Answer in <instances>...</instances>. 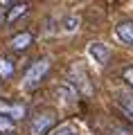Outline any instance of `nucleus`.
Masks as SVG:
<instances>
[{
  "label": "nucleus",
  "mask_w": 133,
  "mask_h": 135,
  "mask_svg": "<svg viewBox=\"0 0 133 135\" xmlns=\"http://www.w3.org/2000/svg\"><path fill=\"white\" fill-rule=\"evenodd\" d=\"M29 11V5L27 2H14V5H9V9H7V25H14L18 18H23L25 14Z\"/></svg>",
  "instance_id": "0eeeda50"
},
{
  "label": "nucleus",
  "mask_w": 133,
  "mask_h": 135,
  "mask_svg": "<svg viewBox=\"0 0 133 135\" xmlns=\"http://www.w3.org/2000/svg\"><path fill=\"white\" fill-rule=\"evenodd\" d=\"M108 133L111 135H133L131 131H129L126 126H122V124H111L108 126Z\"/></svg>",
  "instance_id": "4468645a"
},
{
  "label": "nucleus",
  "mask_w": 133,
  "mask_h": 135,
  "mask_svg": "<svg viewBox=\"0 0 133 135\" xmlns=\"http://www.w3.org/2000/svg\"><path fill=\"white\" fill-rule=\"evenodd\" d=\"M54 92H57V95L61 97L63 101H75V99H77V95H79V92H77L75 88L70 86V83H68V86H59Z\"/></svg>",
  "instance_id": "9d476101"
},
{
  "label": "nucleus",
  "mask_w": 133,
  "mask_h": 135,
  "mask_svg": "<svg viewBox=\"0 0 133 135\" xmlns=\"http://www.w3.org/2000/svg\"><path fill=\"white\" fill-rule=\"evenodd\" d=\"M88 54H90V56L95 59L99 65L108 63V59H111V50H108V45H104V43H90V47H88Z\"/></svg>",
  "instance_id": "39448f33"
},
{
  "label": "nucleus",
  "mask_w": 133,
  "mask_h": 135,
  "mask_svg": "<svg viewBox=\"0 0 133 135\" xmlns=\"http://www.w3.org/2000/svg\"><path fill=\"white\" fill-rule=\"evenodd\" d=\"M2 135H11V133H2Z\"/></svg>",
  "instance_id": "a211bd4d"
},
{
  "label": "nucleus",
  "mask_w": 133,
  "mask_h": 135,
  "mask_svg": "<svg viewBox=\"0 0 133 135\" xmlns=\"http://www.w3.org/2000/svg\"><path fill=\"white\" fill-rule=\"evenodd\" d=\"M0 115L18 122V119H23L27 115V108H25L23 101H0Z\"/></svg>",
  "instance_id": "20e7f679"
},
{
  "label": "nucleus",
  "mask_w": 133,
  "mask_h": 135,
  "mask_svg": "<svg viewBox=\"0 0 133 135\" xmlns=\"http://www.w3.org/2000/svg\"><path fill=\"white\" fill-rule=\"evenodd\" d=\"M54 135H79V133H77V131L72 128V126H63V128H59Z\"/></svg>",
  "instance_id": "dca6fc26"
},
{
  "label": "nucleus",
  "mask_w": 133,
  "mask_h": 135,
  "mask_svg": "<svg viewBox=\"0 0 133 135\" xmlns=\"http://www.w3.org/2000/svg\"><path fill=\"white\" fill-rule=\"evenodd\" d=\"M120 106H122V113L133 122V95H124L122 101H120Z\"/></svg>",
  "instance_id": "f8f14e48"
},
{
  "label": "nucleus",
  "mask_w": 133,
  "mask_h": 135,
  "mask_svg": "<svg viewBox=\"0 0 133 135\" xmlns=\"http://www.w3.org/2000/svg\"><path fill=\"white\" fill-rule=\"evenodd\" d=\"M0 20H2V14H0Z\"/></svg>",
  "instance_id": "6ab92c4d"
},
{
  "label": "nucleus",
  "mask_w": 133,
  "mask_h": 135,
  "mask_svg": "<svg viewBox=\"0 0 133 135\" xmlns=\"http://www.w3.org/2000/svg\"><path fill=\"white\" fill-rule=\"evenodd\" d=\"M14 128H16V122L14 119L0 115V135H2V133H14Z\"/></svg>",
  "instance_id": "ddd939ff"
},
{
  "label": "nucleus",
  "mask_w": 133,
  "mask_h": 135,
  "mask_svg": "<svg viewBox=\"0 0 133 135\" xmlns=\"http://www.w3.org/2000/svg\"><path fill=\"white\" fill-rule=\"evenodd\" d=\"M0 92H2V88H0Z\"/></svg>",
  "instance_id": "aec40b11"
},
{
  "label": "nucleus",
  "mask_w": 133,
  "mask_h": 135,
  "mask_svg": "<svg viewBox=\"0 0 133 135\" xmlns=\"http://www.w3.org/2000/svg\"><path fill=\"white\" fill-rule=\"evenodd\" d=\"M68 83H70L79 95H86V97L93 95L90 77H88V72H86V68L81 65V63H72L70 65V70H68Z\"/></svg>",
  "instance_id": "7ed1b4c3"
},
{
  "label": "nucleus",
  "mask_w": 133,
  "mask_h": 135,
  "mask_svg": "<svg viewBox=\"0 0 133 135\" xmlns=\"http://www.w3.org/2000/svg\"><path fill=\"white\" fill-rule=\"evenodd\" d=\"M57 124V113L50 108H41L29 117V135H48Z\"/></svg>",
  "instance_id": "f03ea898"
},
{
  "label": "nucleus",
  "mask_w": 133,
  "mask_h": 135,
  "mask_svg": "<svg viewBox=\"0 0 133 135\" xmlns=\"http://www.w3.org/2000/svg\"><path fill=\"white\" fill-rule=\"evenodd\" d=\"M122 79H124V81H126L129 86L133 88V65H126V68L122 70Z\"/></svg>",
  "instance_id": "2eb2a0df"
},
{
  "label": "nucleus",
  "mask_w": 133,
  "mask_h": 135,
  "mask_svg": "<svg viewBox=\"0 0 133 135\" xmlns=\"http://www.w3.org/2000/svg\"><path fill=\"white\" fill-rule=\"evenodd\" d=\"M50 68H52V63H50L48 56L34 61L32 65L27 68L25 77H23V88H25V90H34V88H38V86H41V81L45 79V74L50 72Z\"/></svg>",
  "instance_id": "f257e3e1"
},
{
  "label": "nucleus",
  "mask_w": 133,
  "mask_h": 135,
  "mask_svg": "<svg viewBox=\"0 0 133 135\" xmlns=\"http://www.w3.org/2000/svg\"><path fill=\"white\" fill-rule=\"evenodd\" d=\"M79 25H81V18H79V16H68V18L63 20V32H66V34H72V32L79 29Z\"/></svg>",
  "instance_id": "9b49d317"
},
{
  "label": "nucleus",
  "mask_w": 133,
  "mask_h": 135,
  "mask_svg": "<svg viewBox=\"0 0 133 135\" xmlns=\"http://www.w3.org/2000/svg\"><path fill=\"white\" fill-rule=\"evenodd\" d=\"M32 41H34V36L29 32H20V34H16L14 38L9 41V47L14 50V52H25V50L32 45Z\"/></svg>",
  "instance_id": "423d86ee"
},
{
  "label": "nucleus",
  "mask_w": 133,
  "mask_h": 135,
  "mask_svg": "<svg viewBox=\"0 0 133 135\" xmlns=\"http://www.w3.org/2000/svg\"><path fill=\"white\" fill-rule=\"evenodd\" d=\"M115 34H117V38L126 45H133V20H124L115 27Z\"/></svg>",
  "instance_id": "6e6552de"
},
{
  "label": "nucleus",
  "mask_w": 133,
  "mask_h": 135,
  "mask_svg": "<svg viewBox=\"0 0 133 135\" xmlns=\"http://www.w3.org/2000/svg\"><path fill=\"white\" fill-rule=\"evenodd\" d=\"M16 72V65L14 61H11L9 56H0V79L2 81H7V79H11Z\"/></svg>",
  "instance_id": "1a4fd4ad"
},
{
  "label": "nucleus",
  "mask_w": 133,
  "mask_h": 135,
  "mask_svg": "<svg viewBox=\"0 0 133 135\" xmlns=\"http://www.w3.org/2000/svg\"><path fill=\"white\" fill-rule=\"evenodd\" d=\"M0 5H5V7H9V5H14V0H0Z\"/></svg>",
  "instance_id": "f3484780"
}]
</instances>
